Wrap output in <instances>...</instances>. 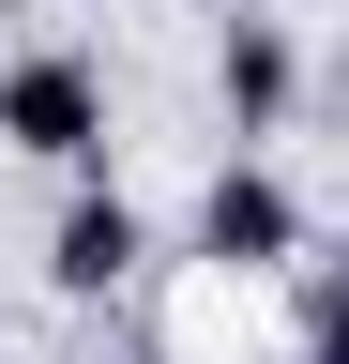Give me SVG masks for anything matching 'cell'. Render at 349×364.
<instances>
[{"mask_svg": "<svg viewBox=\"0 0 349 364\" xmlns=\"http://www.w3.org/2000/svg\"><path fill=\"white\" fill-rule=\"evenodd\" d=\"M183 258L213 273V289H258V273L319 258V213H304V182H289L274 152H213L198 213H183Z\"/></svg>", "mask_w": 349, "mask_h": 364, "instance_id": "cell-1", "label": "cell"}, {"mask_svg": "<svg viewBox=\"0 0 349 364\" xmlns=\"http://www.w3.org/2000/svg\"><path fill=\"white\" fill-rule=\"evenodd\" d=\"M107 136H122V91H107L92 46H16V61H0V152L92 182V167H107Z\"/></svg>", "mask_w": 349, "mask_h": 364, "instance_id": "cell-2", "label": "cell"}, {"mask_svg": "<svg viewBox=\"0 0 349 364\" xmlns=\"http://www.w3.org/2000/svg\"><path fill=\"white\" fill-rule=\"evenodd\" d=\"M213 107H228V152H274L304 122V16L289 0H228V31H213Z\"/></svg>", "mask_w": 349, "mask_h": 364, "instance_id": "cell-3", "label": "cell"}, {"mask_svg": "<svg viewBox=\"0 0 349 364\" xmlns=\"http://www.w3.org/2000/svg\"><path fill=\"white\" fill-rule=\"evenodd\" d=\"M137 273H152V213L122 198L107 167L61 182V213H46V289H61V304H122Z\"/></svg>", "mask_w": 349, "mask_h": 364, "instance_id": "cell-4", "label": "cell"}]
</instances>
